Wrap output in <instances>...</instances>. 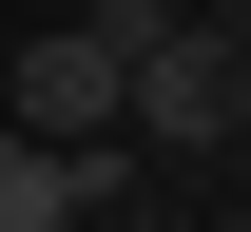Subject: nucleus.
I'll return each mask as SVG.
<instances>
[{
  "label": "nucleus",
  "instance_id": "nucleus-1",
  "mask_svg": "<svg viewBox=\"0 0 251 232\" xmlns=\"http://www.w3.org/2000/svg\"><path fill=\"white\" fill-rule=\"evenodd\" d=\"M232 135H251V39H213L174 0V20L135 39V155H232Z\"/></svg>",
  "mask_w": 251,
  "mask_h": 232
},
{
  "label": "nucleus",
  "instance_id": "nucleus-2",
  "mask_svg": "<svg viewBox=\"0 0 251 232\" xmlns=\"http://www.w3.org/2000/svg\"><path fill=\"white\" fill-rule=\"evenodd\" d=\"M116 174H135V135H39V116H0V232H77V213H116Z\"/></svg>",
  "mask_w": 251,
  "mask_h": 232
},
{
  "label": "nucleus",
  "instance_id": "nucleus-3",
  "mask_svg": "<svg viewBox=\"0 0 251 232\" xmlns=\"http://www.w3.org/2000/svg\"><path fill=\"white\" fill-rule=\"evenodd\" d=\"M0 97H20L39 135H135V58H116V39H97V20H39Z\"/></svg>",
  "mask_w": 251,
  "mask_h": 232
}]
</instances>
